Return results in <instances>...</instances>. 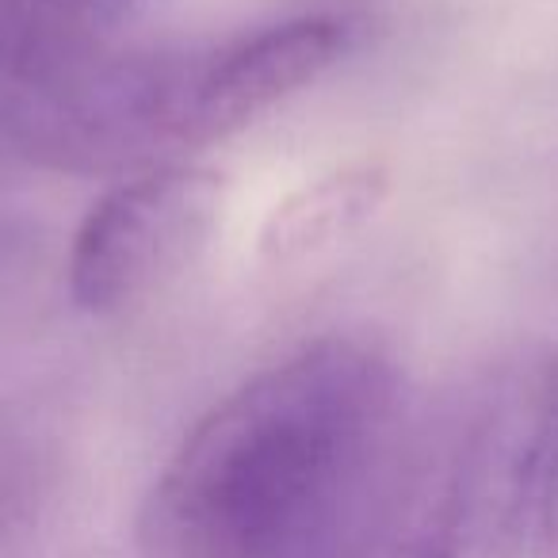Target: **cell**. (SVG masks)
<instances>
[{"instance_id":"1","label":"cell","mask_w":558,"mask_h":558,"mask_svg":"<svg viewBox=\"0 0 558 558\" xmlns=\"http://www.w3.org/2000/svg\"><path fill=\"white\" fill-rule=\"evenodd\" d=\"M398 364L318 337L210 405L142 505L146 558H356L402 474Z\"/></svg>"},{"instance_id":"2","label":"cell","mask_w":558,"mask_h":558,"mask_svg":"<svg viewBox=\"0 0 558 558\" xmlns=\"http://www.w3.org/2000/svg\"><path fill=\"white\" fill-rule=\"evenodd\" d=\"M199 50H96L0 81L4 154L70 177H134L180 161Z\"/></svg>"},{"instance_id":"3","label":"cell","mask_w":558,"mask_h":558,"mask_svg":"<svg viewBox=\"0 0 558 558\" xmlns=\"http://www.w3.org/2000/svg\"><path fill=\"white\" fill-rule=\"evenodd\" d=\"M226 180L195 161L154 165L123 177L81 218L70 245V299L111 318L161 295L215 241Z\"/></svg>"},{"instance_id":"4","label":"cell","mask_w":558,"mask_h":558,"mask_svg":"<svg viewBox=\"0 0 558 558\" xmlns=\"http://www.w3.org/2000/svg\"><path fill=\"white\" fill-rule=\"evenodd\" d=\"M349 50V24L337 16H299L199 50L184 116V149L226 142L318 85Z\"/></svg>"},{"instance_id":"5","label":"cell","mask_w":558,"mask_h":558,"mask_svg":"<svg viewBox=\"0 0 558 558\" xmlns=\"http://www.w3.org/2000/svg\"><path fill=\"white\" fill-rule=\"evenodd\" d=\"M390 177L375 161H352L291 192L260 230V253L271 264H299L356 233L387 199Z\"/></svg>"},{"instance_id":"6","label":"cell","mask_w":558,"mask_h":558,"mask_svg":"<svg viewBox=\"0 0 558 558\" xmlns=\"http://www.w3.org/2000/svg\"><path fill=\"white\" fill-rule=\"evenodd\" d=\"M142 4L146 0H24L9 77L108 50L116 43V32Z\"/></svg>"},{"instance_id":"7","label":"cell","mask_w":558,"mask_h":558,"mask_svg":"<svg viewBox=\"0 0 558 558\" xmlns=\"http://www.w3.org/2000/svg\"><path fill=\"white\" fill-rule=\"evenodd\" d=\"M527 550H532V558H558V410L547 436V451H543L539 486H535Z\"/></svg>"},{"instance_id":"8","label":"cell","mask_w":558,"mask_h":558,"mask_svg":"<svg viewBox=\"0 0 558 558\" xmlns=\"http://www.w3.org/2000/svg\"><path fill=\"white\" fill-rule=\"evenodd\" d=\"M20 16H24V0H0V81L9 77L12 58H16Z\"/></svg>"}]
</instances>
